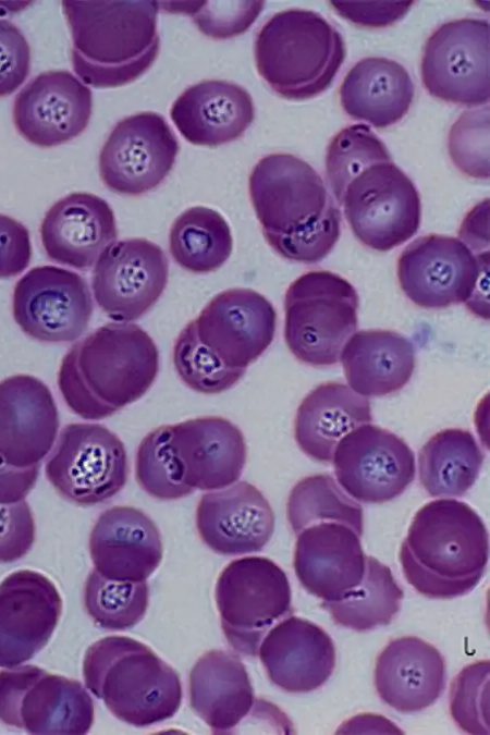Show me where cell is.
<instances>
[{
    "mask_svg": "<svg viewBox=\"0 0 490 735\" xmlns=\"http://www.w3.org/2000/svg\"><path fill=\"white\" fill-rule=\"evenodd\" d=\"M250 201L268 244L281 257L315 264L341 235V212L322 177L291 154L261 158L248 179Z\"/></svg>",
    "mask_w": 490,
    "mask_h": 735,
    "instance_id": "1",
    "label": "cell"
},
{
    "mask_svg": "<svg viewBox=\"0 0 490 735\" xmlns=\"http://www.w3.org/2000/svg\"><path fill=\"white\" fill-rule=\"evenodd\" d=\"M158 371L152 338L136 323L109 322L70 347L57 384L73 414L101 420L144 396Z\"/></svg>",
    "mask_w": 490,
    "mask_h": 735,
    "instance_id": "2",
    "label": "cell"
},
{
    "mask_svg": "<svg viewBox=\"0 0 490 735\" xmlns=\"http://www.w3.org/2000/svg\"><path fill=\"white\" fill-rule=\"evenodd\" d=\"M400 563L406 581L430 599L470 592L489 560V536L479 514L467 503L438 499L414 515L403 540Z\"/></svg>",
    "mask_w": 490,
    "mask_h": 735,
    "instance_id": "3",
    "label": "cell"
},
{
    "mask_svg": "<svg viewBox=\"0 0 490 735\" xmlns=\"http://www.w3.org/2000/svg\"><path fill=\"white\" fill-rule=\"evenodd\" d=\"M76 75L95 88L136 81L158 57L157 1H62Z\"/></svg>",
    "mask_w": 490,
    "mask_h": 735,
    "instance_id": "4",
    "label": "cell"
},
{
    "mask_svg": "<svg viewBox=\"0 0 490 735\" xmlns=\"http://www.w3.org/2000/svg\"><path fill=\"white\" fill-rule=\"evenodd\" d=\"M85 686L119 720L145 727L174 716L182 702L176 671L127 636L93 642L83 660Z\"/></svg>",
    "mask_w": 490,
    "mask_h": 735,
    "instance_id": "5",
    "label": "cell"
},
{
    "mask_svg": "<svg viewBox=\"0 0 490 735\" xmlns=\"http://www.w3.org/2000/svg\"><path fill=\"white\" fill-rule=\"evenodd\" d=\"M254 54L259 75L278 95L304 100L332 84L346 48L340 32L321 14L289 9L259 29Z\"/></svg>",
    "mask_w": 490,
    "mask_h": 735,
    "instance_id": "6",
    "label": "cell"
},
{
    "mask_svg": "<svg viewBox=\"0 0 490 735\" xmlns=\"http://www.w3.org/2000/svg\"><path fill=\"white\" fill-rule=\"evenodd\" d=\"M358 295L343 277L328 270L295 279L284 297V340L302 363L332 366L358 326Z\"/></svg>",
    "mask_w": 490,
    "mask_h": 735,
    "instance_id": "7",
    "label": "cell"
},
{
    "mask_svg": "<svg viewBox=\"0 0 490 735\" xmlns=\"http://www.w3.org/2000/svg\"><path fill=\"white\" fill-rule=\"evenodd\" d=\"M215 599L226 641L247 657H256L267 632L293 612L287 576L266 556L231 561L217 579Z\"/></svg>",
    "mask_w": 490,
    "mask_h": 735,
    "instance_id": "8",
    "label": "cell"
},
{
    "mask_svg": "<svg viewBox=\"0 0 490 735\" xmlns=\"http://www.w3.org/2000/svg\"><path fill=\"white\" fill-rule=\"evenodd\" d=\"M128 473L122 440L95 422L65 425L45 463L46 478L58 494L81 506L114 497L124 488Z\"/></svg>",
    "mask_w": 490,
    "mask_h": 735,
    "instance_id": "9",
    "label": "cell"
},
{
    "mask_svg": "<svg viewBox=\"0 0 490 735\" xmlns=\"http://www.w3.org/2000/svg\"><path fill=\"white\" fill-rule=\"evenodd\" d=\"M336 201L354 235L378 252L405 243L420 225L419 193L392 160L366 167L347 183Z\"/></svg>",
    "mask_w": 490,
    "mask_h": 735,
    "instance_id": "10",
    "label": "cell"
},
{
    "mask_svg": "<svg viewBox=\"0 0 490 735\" xmlns=\"http://www.w3.org/2000/svg\"><path fill=\"white\" fill-rule=\"evenodd\" d=\"M94 701L81 682L36 665L0 671V722L30 734H86Z\"/></svg>",
    "mask_w": 490,
    "mask_h": 735,
    "instance_id": "11",
    "label": "cell"
},
{
    "mask_svg": "<svg viewBox=\"0 0 490 735\" xmlns=\"http://www.w3.org/2000/svg\"><path fill=\"white\" fill-rule=\"evenodd\" d=\"M489 22L458 19L439 26L427 39L421 81L433 97L456 105L489 101Z\"/></svg>",
    "mask_w": 490,
    "mask_h": 735,
    "instance_id": "12",
    "label": "cell"
},
{
    "mask_svg": "<svg viewBox=\"0 0 490 735\" xmlns=\"http://www.w3.org/2000/svg\"><path fill=\"white\" fill-rule=\"evenodd\" d=\"M94 302L86 280L69 269L37 266L14 285L12 315L29 338L46 343H69L86 331Z\"/></svg>",
    "mask_w": 490,
    "mask_h": 735,
    "instance_id": "13",
    "label": "cell"
},
{
    "mask_svg": "<svg viewBox=\"0 0 490 735\" xmlns=\"http://www.w3.org/2000/svg\"><path fill=\"white\" fill-rule=\"evenodd\" d=\"M180 145L166 119L144 111L119 121L99 154V175L113 193L138 196L172 171Z\"/></svg>",
    "mask_w": 490,
    "mask_h": 735,
    "instance_id": "14",
    "label": "cell"
},
{
    "mask_svg": "<svg viewBox=\"0 0 490 735\" xmlns=\"http://www.w3.org/2000/svg\"><path fill=\"white\" fill-rule=\"evenodd\" d=\"M332 463L339 486L363 503L392 501L416 474L411 446L392 431L371 424L346 433L334 449Z\"/></svg>",
    "mask_w": 490,
    "mask_h": 735,
    "instance_id": "15",
    "label": "cell"
},
{
    "mask_svg": "<svg viewBox=\"0 0 490 735\" xmlns=\"http://www.w3.org/2000/svg\"><path fill=\"white\" fill-rule=\"evenodd\" d=\"M169 278L163 249L143 238L108 245L91 273L98 307L112 320L131 322L143 317L161 297Z\"/></svg>",
    "mask_w": 490,
    "mask_h": 735,
    "instance_id": "16",
    "label": "cell"
},
{
    "mask_svg": "<svg viewBox=\"0 0 490 735\" xmlns=\"http://www.w3.org/2000/svg\"><path fill=\"white\" fill-rule=\"evenodd\" d=\"M481 265L460 238L428 234L407 245L396 273L404 294L422 308L470 304L479 294Z\"/></svg>",
    "mask_w": 490,
    "mask_h": 735,
    "instance_id": "17",
    "label": "cell"
},
{
    "mask_svg": "<svg viewBox=\"0 0 490 735\" xmlns=\"http://www.w3.org/2000/svg\"><path fill=\"white\" fill-rule=\"evenodd\" d=\"M194 323L199 340L224 365L246 370L272 343L277 313L260 293L233 287L215 295Z\"/></svg>",
    "mask_w": 490,
    "mask_h": 735,
    "instance_id": "18",
    "label": "cell"
},
{
    "mask_svg": "<svg viewBox=\"0 0 490 735\" xmlns=\"http://www.w3.org/2000/svg\"><path fill=\"white\" fill-rule=\"evenodd\" d=\"M62 613V598L46 575L21 569L0 583V667L33 659L49 642Z\"/></svg>",
    "mask_w": 490,
    "mask_h": 735,
    "instance_id": "19",
    "label": "cell"
},
{
    "mask_svg": "<svg viewBox=\"0 0 490 735\" xmlns=\"http://www.w3.org/2000/svg\"><path fill=\"white\" fill-rule=\"evenodd\" d=\"M91 111L89 87L66 70H50L21 89L12 115L23 138L39 147H53L82 134Z\"/></svg>",
    "mask_w": 490,
    "mask_h": 735,
    "instance_id": "20",
    "label": "cell"
},
{
    "mask_svg": "<svg viewBox=\"0 0 490 735\" xmlns=\"http://www.w3.org/2000/svg\"><path fill=\"white\" fill-rule=\"evenodd\" d=\"M60 419L44 381L14 375L0 381V460L15 467L39 465L51 451Z\"/></svg>",
    "mask_w": 490,
    "mask_h": 735,
    "instance_id": "21",
    "label": "cell"
},
{
    "mask_svg": "<svg viewBox=\"0 0 490 735\" xmlns=\"http://www.w3.org/2000/svg\"><path fill=\"white\" fill-rule=\"evenodd\" d=\"M366 559L360 536L353 527L322 520L297 534L293 566L309 593L322 601H336L360 584Z\"/></svg>",
    "mask_w": 490,
    "mask_h": 735,
    "instance_id": "22",
    "label": "cell"
},
{
    "mask_svg": "<svg viewBox=\"0 0 490 735\" xmlns=\"http://www.w3.org/2000/svg\"><path fill=\"white\" fill-rule=\"evenodd\" d=\"M274 523L270 503L247 481L203 494L196 507L200 539L222 555L261 551L272 537Z\"/></svg>",
    "mask_w": 490,
    "mask_h": 735,
    "instance_id": "23",
    "label": "cell"
},
{
    "mask_svg": "<svg viewBox=\"0 0 490 735\" xmlns=\"http://www.w3.org/2000/svg\"><path fill=\"white\" fill-rule=\"evenodd\" d=\"M269 679L287 693H309L332 675L336 652L330 635L319 625L294 615L274 624L258 653Z\"/></svg>",
    "mask_w": 490,
    "mask_h": 735,
    "instance_id": "24",
    "label": "cell"
},
{
    "mask_svg": "<svg viewBox=\"0 0 490 735\" xmlns=\"http://www.w3.org/2000/svg\"><path fill=\"white\" fill-rule=\"evenodd\" d=\"M88 549L94 569L114 580H146L163 556L155 522L142 510L128 505L112 506L98 516Z\"/></svg>",
    "mask_w": 490,
    "mask_h": 735,
    "instance_id": "25",
    "label": "cell"
},
{
    "mask_svg": "<svg viewBox=\"0 0 490 735\" xmlns=\"http://www.w3.org/2000/svg\"><path fill=\"white\" fill-rule=\"evenodd\" d=\"M39 233L45 253L51 260L86 270L108 245L115 242L118 228L114 212L103 198L75 192L48 209Z\"/></svg>",
    "mask_w": 490,
    "mask_h": 735,
    "instance_id": "26",
    "label": "cell"
},
{
    "mask_svg": "<svg viewBox=\"0 0 490 735\" xmlns=\"http://www.w3.org/2000/svg\"><path fill=\"white\" fill-rule=\"evenodd\" d=\"M172 443L185 482L193 490H218L238 480L247 449L241 429L219 416H205L171 425Z\"/></svg>",
    "mask_w": 490,
    "mask_h": 735,
    "instance_id": "27",
    "label": "cell"
},
{
    "mask_svg": "<svg viewBox=\"0 0 490 735\" xmlns=\"http://www.w3.org/2000/svg\"><path fill=\"white\" fill-rule=\"evenodd\" d=\"M380 699L403 713L432 706L445 687V661L431 644L415 636L391 640L378 654L373 674Z\"/></svg>",
    "mask_w": 490,
    "mask_h": 735,
    "instance_id": "28",
    "label": "cell"
},
{
    "mask_svg": "<svg viewBox=\"0 0 490 735\" xmlns=\"http://www.w3.org/2000/svg\"><path fill=\"white\" fill-rule=\"evenodd\" d=\"M170 118L191 144L215 147L240 138L255 119V107L238 84L205 79L176 98Z\"/></svg>",
    "mask_w": 490,
    "mask_h": 735,
    "instance_id": "29",
    "label": "cell"
},
{
    "mask_svg": "<svg viewBox=\"0 0 490 735\" xmlns=\"http://www.w3.org/2000/svg\"><path fill=\"white\" fill-rule=\"evenodd\" d=\"M191 709L213 734L233 733L254 708L248 672L231 651L210 650L195 662L188 677Z\"/></svg>",
    "mask_w": 490,
    "mask_h": 735,
    "instance_id": "30",
    "label": "cell"
},
{
    "mask_svg": "<svg viewBox=\"0 0 490 735\" xmlns=\"http://www.w3.org/2000/svg\"><path fill=\"white\" fill-rule=\"evenodd\" d=\"M415 346L392 330H360L341 352L348 387L365 397L385 396L400 391L415 369Z\"/></svg>",
    "mask_w": 490,
    "mask_h": 735,
    "instance_id": "31",
    "label": "cell"
},
{
    "mask_svg": "<svg viewBox=\"0 0 490 735\" xmlns=\"http://www.w3.org/2000/svg\"><path fill=\"white\" fill-rule=\"evenodd\" d=\"M372 421L370 402L341 382H324L301 402L294 420L296 444L308 457L329 463L338 442Z\"/></svg>",
    "mask_w": 490,
    "mask_h": 735,
    "instance_id": "32",
    "label": "cell"
},
{
    "mask_svg": "<svg viewBox=\"0 0 490 735\" xmlns=\"http://www.w3.org/2000/svg\"><path fill=\"white\" fill-rule=\"evenodd\" d=\"M415 86L407 70L399 62L381 57L359 60L345 75L340 101L353 120L378 128L400 121L409 110Z\"/></svg>",
    "mask_w": 490,
    "mask_h": 735,
    "instance_id": "33",
    "label": "cell"
},
{
    "mask_svg": "<svg viewBox=\"0 0 490 735\" xmlns=\"http://www.w3.org/2000/svg\"><path fill=\"white\" fill-rule=\"evenodd\" d=\"M485 454L466 429L448 428L433 434L418 454L419 481L433 498H460L476 482Z\"/></svg>",
    "mask_w": 490,
    "mask_h": 735,
    "instance_id": "34",
    "label": "cell"
},
{
    "mask_svg": "<svg viewBox=\"0 0 490 735\" xmlns=\"http://www.w3.org/2000/svg\"><path fill=\"white\" fill-rule=\"evenodd\" d=\"M169 250L173 260L188 272L216 271L226 262L233 250L230 225L212 208H187L170 228Z\"/></svg>",
    "mask_w": 490,
    "mask_h": 735,
    "instance_id": "35",
    "label": "cell"
},
{
    "mask_svg": "<svg viewBox=\"0 0 490 735\" xmlns=\"http://www.w3.org/2000/svg\"><path fill=\"white\" fill-rule=\"evenodd\" d=\"M403 590L390 567L367 556L364 577L358 586L336 601H323L336 625L366 632L390 624L401 609Z\"/></svg>",
    "mask_w": 490,
    "mask_h": 735,
    "instance_id": "36",
    "label": "cell"
},
{
    "mask_svg": "<svg viewBox=\"0 0 490 735\" xmlns=\"http://www.w3.org/2000/svg\"><path fill=\"white\" fill-rule=\"evenodd\" d=\"M286 516L295 535L322 520L345 523L360 537L364 532L362 505L350 498L329 474L311 475L297 481L287 498Z\"/></svg>",
    "mask_w": 490,
    "mask_h": 735,
    "instance_id": "37",
    "label": "cell"
},
{
    "mask_svg": "<svg viewBox=\"0 0 490 735\" xmlns=\"http://www.w3.org/2000/svg\"><path fill=\"white\" fill-rule=\"evenodd\" d=\"M149 603L146 580H114L96 569L88 574L83 604L94 623L108 630H125L134 627L145 616Z\"/></svg>",
    "mask_w": 490,
    "mask_h": 735,
    "instance_id": "38",
    "label": "cell"
},
{
    "mask_svg": "<svg viewBox=\"0 0 490 735\" xmlns=\"http://www.w3.org/2000/svg\"><path fill=\"white\" fill-rule=\"evenodd\" d=\"M135 478L150 497L172 501L193 493L172 443L171 425L151 430L140 441L135 455Z\"/></svg>",
    "mask_w": 490,
    "mask_h": 735,
    "instance_id": "39",
    "label": "cell"
},
{
    "mask_svg": "<svg viewBox=\"0 0 490 735\" xmlns=\"http://www.w3.org/2000/svg\"><path fill=\"white\" fill-rule=\"evenodd\" d=\"M174 369L185 385L203 394H218L231 389L245 369L224 365L198 338L194 320L177 335L172 351Z\"/></svg>",
    "mask_w": 490,
    "mask_h": 735,
    "instance_id": "40",
    "label": "cell"
},
{
    "mask_svg": "<svg viewBox=\"0 0 490 735\" xmlns=\"http://www.w3.org/2000/svg\"><path fill=\"white\" fill-rule=\"evenodd\" d=\"M384 160H392L391 155L368 125L342 128L331 139L326 155V175L335 199L362 170Z\"/></svg>",
    "mask_w": 490,
    "mask_h": 735,
    "instance_id": "41",
    "label": "cell"
},
{
    "mask_svg": "<svg viewBox=\"0 0 490 735\" xmlns=\"http://www.w3.org/2000/svg\"><path fill=\"white\" fill-rule=\"evenodd\" d=\"M489 660L465 666L452 681L449 700L452 719L469 734H489Z\"/></svg>",
    "mask_w": 490,
    "mask_h": 735,
    "instance_id": "42",
    "label": "cell"
},
{
    "mask_svg": "<svg viewBox=\"0 0 490 735\" xmlns=\"http://www.w3.org/2000/svg\"><path fill=\"white\" fill-rule=\"evenodd\" d=\"M455 166L474 177H489V108L465 111L449 135Z\"/></svg>",
    "mask_w": 490,
    "mask_h": 735,
    "instance_id": "43",
    "label": "cell"
},
{
    "mask_svg": "<svg viewBox=\"0 0 490 735\" xmlns=\"http://www.w3.org/2000/svg\"><path fill=\"white\" fill-rule=\"evenodd\" d=\"M36 538L34 514L27 501L0 503V563L24 558Z\"/></svg>",
    "mask_w": 490,
    "mask_h": 735,
    "instance_id": "44",
    "label": "cell"
},
{
    "mask_svg": "<svg viewBox=\"0 0 490 735\" xmlns=\"http://www.w3.org/2000/svg\"><path fill=\"white\" fill-rule=\"evenodd\" d=\"M30 48L12 22L0 17V97L13 94L27 78Z\"/></svg>",
    "mask_w": 490,
    "mask_h": 735,
    "instance_id": "45",
    "label": "cell"
},
{
    "mask_svg": "<svg viewBox=\"0 0 490 735\" xmlns=\"http://www.w3.org/2000/svg\"><path fill=\"white\" fill-rule=\"evenodd\" d=\"M32 258L27 228L12 217L0 213V279L22 273Z\"/></svg>",
    "mask_w": 490,
    "mask_h": 735,
    "instance_id": "46",
    "label": "cell"
},
{
    "mask_svg": "<svg viewBox=\"0 0 490 735\" xmlns=\"http://www.w3.org/2000/svg\"><path fill=\"white\" fill-rule=\"evenodd\" d=\"M335 12L352 23L370 28L392 25L401 20L414 1H330Z\"/></svg>",
    "mask_w": 490,
    "mask_h": 735,
    "instance_id": "47",
    "label": "cell"
},
{
    "mask_svg": "<svg viewBox=\"0 0 490 735\" xmlns=\"http://www.w3.org/2000/svg\"><path fill=\"white\" fill-rule=\"evenodd\" d=\"M39 465L15 467L0 460V503L25 500L36 485Z\"/></svg>",
    "mask_w": 490,
    "mask_h": 735,
    "instance_id": "48",
    "label": "cell"
}]
</instances>
